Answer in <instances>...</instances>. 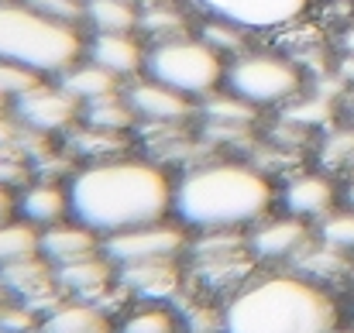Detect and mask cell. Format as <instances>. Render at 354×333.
<instances>
[{"label":"cell","instance_id":"6da1fadb","mask_svg":"<svg viewBox=\"0 0 354 333\" xmlns=\"http://www.w3.org/2000/svg\"><path fill=\"white\" fill-rule=\"evenodd\" d=\"M66 186L73 220L86 223L100 237L172 217L176 172L172 165L145 151H124L104 162H86L69 175Z\"/></svg>","mask_w":354,"mask_h":333},{"label":"cell","instance_id":"7a4b0ae2","mask_svg":"<svg viewBox=\"0 0 354 333\" xmlns=\"http://www.w3.org/2000/svg\"><path fill=\"white\" fill-rule=\"evenodd\" d=\"M279 189L268 172L248 158L210 155L176 172L172 217L189 234L207 230H251L272 217Z\"/></svg>","mask_w":354,"mask_h":333},{"label":"cell","instance_id":"3957f363","mask_svg":"<svg viewBox=\"0 0 354 333\" xmlns=\"http://www.w3.org/2000/svg\"><path fill=\"white\" fill-rule=\"evenodd\" d=\"M334 296L299 272L251 275L221 310V333H337Z\"/></svg>","mask_w":354,"mask_h":333},{"label":"cell","instance_id":"277c9868","mask_svg":"<svg viewBox=\"0 0 354 333\" xmlns=\"http://www.w3.org/2000/svg\"><path fill=\"white\" fill-rule=\"evenodd\" d=\"M0 59L17 62L45 79H59L66 69L86 59V31L59 24L24 0L0 3Z\"/></svg>","mask_w":354,"mask_h":333},{"label":"cell","instance_id":"5b68a950","mask_svg":"<svg viewBox=\"0 0 354 333\" xmlns=\"http://www.w3.org/2000/svg\"><path fill=\"white\" fill-rule=\"evenodd\" d=\"M224 73H227V59L214 52L196 31L183 38L155 41L148 45V55H145V76L172 86L176 93L196 104L224 90Z\"/></svg>","mask_w":354,"mask_h":333},{"label":"cell","instance_id":"8992f818","mask_svg":"<svg viewBox=\"0 0 354 333\" xmlns=\"http://www.w3.org/2000/svg\"><path fill=\"white\" fill-rule=\"evenodd\" d=\"M224 90L251 104L254 111L286 107L303 93V69L296 59L268 52V48H244L241 55L227 59Z\"/></svg>","mask_w":354,"mask_h":333},{"label":"cell","instance_id":"52a82bcc","mask_svg":"<svg viewBox=\"0 0 354 333\" xmlns=\"http://www.w3.org/2000/svg\"><path fill=\"white\" fill-rule=\"evenodd\" d=\"M193 234L176 220H158V223H145L124 234H111L104 237V254L114 265H134V261H158V258H183L189 251Z\"/></svg>","mask_w":354,"mask_h":333},{"label":"cell","instance_id":"ba28073f","mask_svg":"<svg viewBox=\"0 0 354 333\" xmlns=\"http://www.w3.org/2000/svg\"><path fill=\"white\" fill-rule=\"evenodd\" d=\"M200 17H217L244 28L248 35H265L296 24L310 0H186Z\"/></svg>","mask_w":354,"mask_h":333},{"label":"cell","instance_id":"9c48e42d","mask_svg":"<svg viewBox=\"0 0 354 333\" xmlns=\"http://www.w3.org/2000/svg\"><path fill=\"white\" fill-rule=\"evenodd\" d=\"M0 292L7 299L24 303L38 316H48L55 306L66 303V292L59 289L55 278V265L41 254H28L10 265H0Z\"/></svg>","mask_w":354,"mask_h":333},{"label":"cell","instance_id":"30bf717a","mask_svg":"<svg viewBox=\"0 0 354 333\" xmlns=\"http://www.w3.org/2000/svg\"><path fill=\"white\" fill-rule=\"evenodd\" d=\"M10 113L21 127H31V131H41L52 137H66L80 124L83 104L73 93H66L55 79H45L35 90H28L24 97H17L10 104Z\"/></svg>","mask_w":354,"mask_h":333},{"label":"cell","instance_id":"8fae6325","mask_svg":"<svg viewBox=\"0 0 354 333\" xmlns=\"http://www.w3.org/2000/svg\"><path fill=\"white\" fill-rule=\"evenodd\" d=\"M124 97L131 111L138 113V127H186L200 120V104L176 93L172 86L151 79V76H134L124 83Z\"/></svg>","mask_w":354,"mask_h":333},{"label":"cell","instance_id":"7c38bea8","mask_svg":"<svg viewBox=\"0 0 354 333\" xmlns=\"http://www.w3.org/2000/svg\"><path fill=\"white\" fill-rule=\"evenodd\" d=\"M118 282L134 303H176L183 292V268L179 258L134 261V265H120Z\"/></svg>","mask_w":354,"mask_h":333},{"label":"cell","instance_id":"4fadbf2b","mask_svg":"<svg viewBox=\"0 0 354 333\" xmlns=\"http://www.w3.org/2000/svg\"><path fill=\"white\" fill-rule=\"evenodd\" d=\"M313 244L310 220L299 217H265L248 230V247L254 261H296Z\"/></svg>","mask_w":354,"mask_h":333},{"label":"cell","instance_id":"5bb4252c","mask_svg":"<svg viewBox=\"0 0 354 333\" xmlns=\"http://www.w3.org/2000/svg\"><path fill=\"white\" fill-rule=\"evenodd\" d=\"M148 41L138 31H93L86 35V59L114 73L120 83L145 73Z\"/></svg>","mask_w":354,"mask_h":333},{"label":"cell","instance_id":"9a60e30c","mask_svg":"<svg viewBox=\"0 0 354 333\" xmlns=\"http://www.w3.org/2000/svg\"><path fill=\"white\" fill-rule=\"evenodd\" d=\"M14 217L28 220L38 230L55 227L62 220H73L66 179H41V175H35L24 189L14 193Z\"/></svg>","mask_w":354,"mask_h":333},{"label":"cell","instance_id":"2e32d148","mask_svg":"<svg viewBox=\"0 0 354 333\" xmlns=\"http://www.w3.org/2000/svg\"><path fill=\"white\" fill-rule=\"evenodd\" d=\"M59 289L69 299H86V303H100L114 285H118V265L100 251L93 258L73 261V265H59L55 268Z\"/></svg>","mask_w":354,"mask_h":333},{"label":"cell","instance_id":"e0dca14e","mask_svg":"<svg viewBox=\"0 0 354 333\" xmlns=\"http://www.w3.org/2000/svg\"><path fill=\"white\" fill-rule=\"evenodd\" d=\"M38 251H41V258H48L59 268V265H73V261H83V258L100 254L104 251V237L97 230H90L86 223L62 220V223H55V227H45L41 230Z\"/></svg>","mask_w":354,"mask_h":333},{"label":"cell","instance_id":"ac0fdd59","mask_svg":"<svg viewBox=\"0 0 354 333\" xmlns=\"http://www.w3.org/2000/svg\"><path fill=\"white\" fill-rule=\"evenodd\" d=\"M334 200H337V193H334L330 179H324L320 172H299L279 189V203L286 207L289 217H299V220L330 217Z\"/></svg>","mask_w":354,"mask_h":333},{"label":"cell","instance_id":"d6986e66","mask_svg":"<svg viewBox=\"0 0 354 333\" xmlns=\"http://www.w3.org/2000/svg\"><path fill=\"white\" fill-rule=\"evenodd\" d=\"M193 7L189 3H179V0H155L148 7H141V17H138V35L155 45V41H169V38H183V35H193L196 31V21H193Z\"/></svg>","mask_w":354,"mask_h":333},{"label":"cell","instance_id":"ffe728a7","mask_svg":"<svg viewBox=\"0 0 354 333\" xmlns=\"http://www.w3.org/2000/svg\"><path fill=\"white\" fill-rule=\"evenodd\" d=\"M114 320L107 310H100L97 303L86 299H69L62 306H55L48 316H41L38 333H114Z\"/></svg>","mask_w":354,"mask_h":333},{"label":"cell","instance_id":"44dd1931","mask_svg":"<svg viewBox=\"0 0 354 333\" xmlns=\"http://www.w3.org/2000/svg\"><path fill=\"white\" fill-rule=\"evenodd\" d=\"M62 148L80 162H104V158H114L124 151H134V134H114V131H100V127H90V124H76L66 137H62Z\"/></svg>","mask_w":354,"mask_h":333},{"label":"cell","instance_id":"7402d4cb","mask_svg":"<svg viewBox=\"0 0 354 333\" xmlns=\"http://www.w3.org/2000/svg\"><path fill=\"white\" fill-rule=\"evenodd\" d=\"M55 83H59L66 93H73L80 104H93V100H100V97H111V93L124 90L114 73H107L104 66H97V62H90V59H83V62H76L73 69H66Z\"/></svg>","mask_w":354,"mask_h":333},{"label":"cell","instance_id":"603a6c76","mask_svg":"<svg viewBox=\"0 0 354 333\" xmlns=\"http://www.w3.org/2000/svg\"><path fill=\"white\" fill-rule=\"evenodd\" d=\"M114 333H183V313L172 303H134Z\"/></svg>","mask_w":354,"mask_h":333},{"label":"cell","instance_id":"cb8c5ba5","mask_svg":"<svg viewBox=\"0 0 354 333\" xmlns=\"http://www.w3.org/2000/svg\"><path fill=\"white\" fill-rule=\"evenodd\" d=\"M141 7L131 0H86L83 7V28L93 31H138Z\"/></svg>","mask_w":354,"mask_h":333},{"label":"cell","instance_id":"d4e9b609","mask_svg":"<svg viewBox=\"0 0 354 333\" xmlns=\"http://www.w3.org/2000/svg\"><path fill=\"white\" fill-rule=\"evenodd\" d=\"M83 124L90 127H100V131H114V134H134L138 131V113L131 111L124 90L111 93V97H100L93 104H83Z\"/></svg>","mask_w":354,"mask_h":333},{"label":"cell","instance_id":"484cf974","mask_svg":"<svg viewBox=\"0 0 354 333\" xmlns=\"http://www.w3.org/2000/svg\"><path fill=\"white\" fill-rule=\"evenodd\" d=\"M38 240H41V230L31 227L28 220H21V217L0 220V265H10L28 254H41Z\"/></svg>","mask_w":354,"mask_h":333},{"label":"cell","instance_id":"4316f807","mask_svg":"<svg viewBox=\"0 0 354 333\" xmlns=\"http://www.w3.org/2000/svg\"><path fill=\"white\" fill-rule=\"evenodd\" d=\"M196 35H200L214 52H221L224 59H234L244 48H251V35H248L244 28L227 24V21H217V17H203V21L196 24Z\"/></svg>","mask_w":354,"mask_h":333},{"label":"cell","instance_id":"83f0119b","mask_svg":"<svg viewBox=\"0 0 354 333\" xmlns=\"http://www.w3.org/2000/svg\"><path fill=\"white\" fill-rule=\"evenodd\" d=\"M35 179V165L17 151V144H3L0 148V189L17 193Z\"/></svg>","mask_w":354,"mask_h":333},{"label":"cell","instance_id":"f1b7e54d","mask_svg":"<svg viewBox=\"0 0 354 333\" xmlns=\"http://www.w3.org/2000/svg\"><path fill=\"white\" fill-rule=\"evenodd\" d=\"M38 83H45V76H38V73H31V69H24V66H17V62L0 59V97H3L7 104H14V100L24 97L28 90H35Z\"/></svg>","mask_w":354,"mask_h":333},{"label":"cell","instance_id":"f546056e","mask_svg":"<svg viewBox=\"0 0 354 333\" xmlns=\"http://www.w3.org/2000/svg\"><path fill=\"white\" fill-rule=\"evenodd\" d=\"M320 240L337 247V251H354V210L324 217L320 220Z\"/></svg>","mask_w":354,"mask_h":333},{"label":"cell","instance_id":"4dcf8cb0","mask_svg":"<svg viewBox=\"0 0 354 333\" xmlns=\"http://www.w3.org/2000/svg\"><path fill=\"white\" fill-rule=\"evenodd\" d=\"M24 3L35 7L38 14L59 21V24H76V28H83V7H86V0H24ZM83 31H86V28H83Z\"/></svg>","mask_w":354,"mask_h":333},{"label":"cell","instance_id":"1f68e13d","mask_svg":"<svg viewBox=\"0 0 354 333\" xmlns=\"http://www.w3.org/2000/svg\"><path fill=\"white\" fill-rule=\"evenodd\" d=\"M14 137H17V120H14L10 111H3L0 113V148L3 144H14Z\"/></svg>","mask_w":354,"mask_h":333},{"label":"cell","instance_id":"d6a6232c","mask_svg":"<svg viewBox=\"0 0 354 333\" xmlns=\"http://www.w3.org/2000/svg\"><path fill=\"white\" fill-rule=\"evenodd\" d=\"M14 217V193L0 189V220H10Z\"/></svg>","mask_w":354,"mask_h":333},{"label":"cell","instance_id":"836d02e7","mask_svg":"<svg viewBox=\"0 0 354 333\" xmlns=\"http://www.w3.org/2000/svg\"><path fill=\"white\" fill-rule=\"evenodd\" d=\"M348 207H351V210H354V182H351V186H348Z\"/></svg>","mask_w":354,"mask_h":333},{"label":"cell","instance_id":"e575fe53","mask_svg":"<svg viewBox=\"0 0 354 333\" xmlns=\"http://www.w3.org/2000/svg\"><path fill=\"white\" fill-rule=\"evenodd\" d=\"M131 3H138V7H148V3H155V0H131Z\"/></svg>","mask_w":354,"mask_h":333},{"label":"cell","instance_id":"d590c367","mask_svg":"<svg viewBox=\"0 0 354 333\" xmlns=\"http://www.w3.org/2000/svg\"><path fill=\"white\" fill-rule=\"evenodd\" d=\"M3 111H10V104H7V100L0 97V113H3Z\"/></svg>","mask_w":354,"mask_h":333},{"label":"cell","instance_id":"8d00e7d4","mask_svg":"<svg viewBox=\"0 0 354 333\" xmlns=\"http://www.w3.org/2000/svg\"><path fill=\"white\" fill-rule=\"evenodd\" d=\"M0 3H3V0H0Z\"/></svg>","mask_w":354,"mask_h":333}]
</instances>
